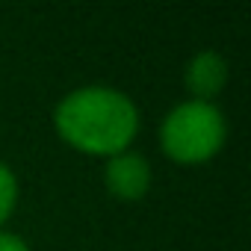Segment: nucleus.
I'll return each instance as SVG.
<instances>
[{
	"instance_id": "1",
	"label": "nucleus",
	"mask_w": 251,
	"mask_h": 251,
	"mask_svg": "<svg viewBox=\"0 0 251 251\" xmlns=\"http://www.w3.org/2000/svg\"><path fill=\"white\" fill-rule=\"evenodd\" d=\"M139 121V106L130 95L98 83L68 92L53 109V130L68 148L106 160L130 151Z\"/></svg>"
},
{
	"instance_id": "2",
	"label": "nucleus",
	"mask_w": 251,
	"mask_h": 251,
	"mask_svg": "<svg viewBox=\"0 0 251 251\" xmlns=\"http://www.w3.org/2000/svg\"><path fill=\"white\" fill-rule=\"evenodd\" d=\"M227 142V118L210 100H183L160 124V148L177 166H204Z\"/></svg>"
},
{
	"instance_id": "3",
	"label": "nucleus",
	"mask_w": 251,
	"mask_h": 251,
	"mask_svg": "<svg viewBox=\"0 0 251 251\" xmlns=\"http://www.w3.org/2000/svg\"><path fill=\"white\" fill-rule=\"evenodd\" d=\"M154 180L151 163L148 157L136 154V151H121L115 157L106 160L103 166V183L109 189V195L121 198V201H139L148 195Z\"/></svg>"
},
{
	"instance_id": "4",
	"label": "nucleus",
	"mask_w": 251,
	"mask_h": 251,
	"mask_svg": "<svg viewBox=\"0 0 251 251\" xmlns=\"http://www.w3.org/2000/svg\"><path fill=\"white\" fill-rule=\"evenodd\" d=\"M227 83V62L216 50H201L195 53L186 68H183V86L192 95V100H210L225 89Z\"/></svg>"
},
{
	"instance_id": "5",
	"label": "nucleus",
	"mask_w": 251,
	"mask_h": 251,
	"mask_svg": "<svg viewBox=\"0 0 251 251\" xmlns=\"http://www.w3.org/2000/svg\"><path fill=\"white\" fill-rule=\"evenodd\" d=\"M15 204H18V177L3 160H0V227L15 213Z\"/></svg>"
},
{
	"instance_id": "6",
	"label": "nucleus",
	"mask_w": 251,
	"mask_h": 251,
	"mask_svg": "<svg viewBox=\"0 0 251 251\" xmlns=\"http://www.w3.org/2000/svg\"><path fill=\"white\" fill-rule=\"evenodd\" d=\"M0 251H30V245H27L18 233L0 230Z\"/></svg>"
}]
</instances>
